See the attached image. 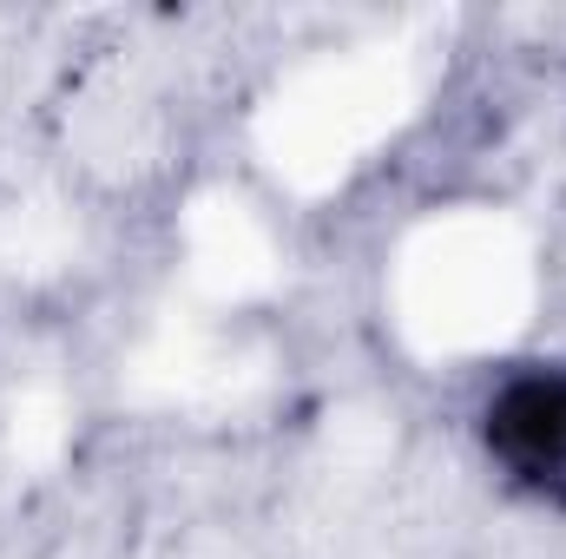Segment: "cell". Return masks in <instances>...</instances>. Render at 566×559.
<instances>
[{
  "label": "cell",
  "mask_w": 566,
  "mask_h": 559,
  "mask_svg": "<svg viewBox=\"0 0 566 559\" xmlns=\"http://www.w3.org/2000/svg\"><path fill=\"white\" fill-rule=\"evenodd\" d=\"M481 441L521 494L566 507V369L507 376L481 409Z\"/></svg>",
  "instance_id": "obj_1"
}]
</instances>
